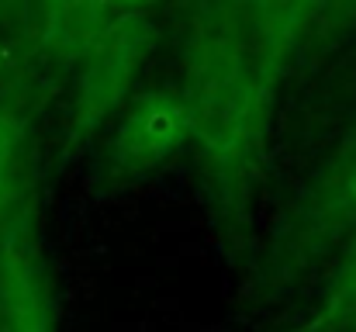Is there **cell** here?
<instances>
[{
  "mask_svg": "<svg viewBox=\"0 0 356 332\" xmlns=\"http://www.w3.org/2000/svg\"><path fill=\"white\" fill-rule=\"evenodd\" d=\"M305 332H356V232L346 235Z\"/></svg>",
  "mask_w": 356,
  "mask_h": 332,
  "instance_id": "5b68a950",
  "label": "cell"
},
{
  "mask_svg": "<svg viewBox=\"0 0 356 332\" xmlns=\"http://www.w3.org/2000/svg\"><path fill=\"white\" fill-rule=\"evenodd\" d=\"M0 3H7V0H0Z\"/></svg>",
  "mask_w": 356,
  "mask_h": 332,
  "instance_id": "52a82bcc",
  "label": "cell"
},
{
  "mask_svg": "<svg viewBox=\"0 0 356 332\" xmlns=\"http://www.w3.org/2000/svg\"><path fill=\"white\" fill-rule=\"evenodd\" d=\"M301 3H305V10H315L318 3H336V0H301Z\"/></svg>",
  "mask_w": 356,
  "mask_h": 332,
  "instance_id": "8992f818",
  "label": "cell"
},
{
  "mask_svg": "<svg viewBox=\"0 0 356 332\" xmlns=\"http://www.w3.org/2000/svg\"><path fill=\"white\" fill-rule=\"evenodd\" d=\"M145 49H149V21L135 14L111 21L108 31L97 35V45L94 52H87V63L76 77L73 118L80 125H97L118 108L121 97L128 94V84L145 63Z\"/></svg>",
  "mask_w": 356,
  "mask_h": 332,
  "instance_id": "3957f363",
  "label": "cell"
},
{
  "mask_svg": "<svg viewBox=\"0 0 356 332\" xmlns=\"http://www.w3.org/2000/svg\"><path fill=\"white\" fill-rule=\"evenodd\" d=\"M0 332H56L49 274L24 205L0 219Z\"/></svg>",
  "mask_w": 356,
  "mask_h": 332,
  "instance_id": "7a4b0ae2",
  "label": "cell"
},
{
  "mask_svg": "<svg viewBox=\"0 0 356 332\" xmlns=\"http://www.w3.org/2000/svg\"><path fill=\"white\" fill-rule=\"evenodd\" d=\"M187 108L170 104L166 97H152V108L128 118L121 139L128 142L124 163H159L170 149H177L187 135Z\"/></svg>",
  "mask_w": 356,
  "mask_h": 332,
  "instance_id": "277c9868",
  "label": "cell"
},
{
  "mask_svg": "<svg viewBox=\"0 0 356 332\" xmlns=\"http://www.w3.org/2000/svg\"><path fill=\"white\" fill-rule=\"evenodd\" d=\"M350 232H356V132L318 170L305 198L294 205V215L284 221L277 263L287 270L308 267Z\"/></svg>",
  "mask_w": 356,
  "mask_h": 332,
  "instance_id": "6da1fadb",
  "label": "cell"
}]
</instances>
